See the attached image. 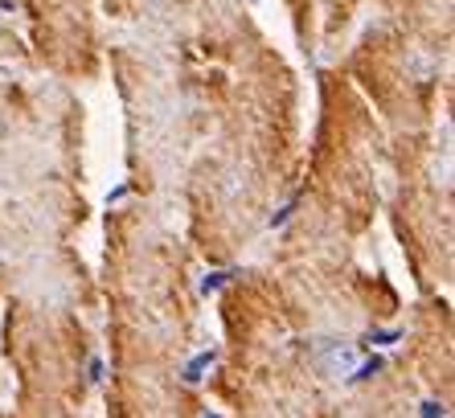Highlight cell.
I'll use <instances>...</instances> for the list:
<instances>
[{"label":"cell","instance_id":"cell-1","mask_svg":"<svg viewBox=\"0 0 455 418\" xmlns=\"http://www.w3.org/2000/svg\"><path fill=\"white\" fill-rule=\"evenodd\" d=\"M361 361V349L357 345H341V340H320V352H316V365L324 369V373H332V377H349L353 369H357Z\"/></svg>","mask_w":455,"mask_h":418},{"label":"cell","instance_id":"cell-2","mask_svg":"<svg viewBox=\"0 0 455 418\" xmlns=\"http://www.w3.org/2000/svg\"><path fill=\"white\" fill-rule=\"evenodd\" d=\"M402 336H407V328H369V333L361 336V340H365L369 349H374V345H377V349H394Z\"/></svg>","mask_w":455,"mask_h":418},{"label":"cell","instance_id":"cell-3","mask_svg":"<svg viewBox=\"0 0 455 418\" xmlns=\"http://www.w3.org/2000/svg\"><path fill=\"white\" fill-rule=\"evenodd\" d=\"M382 365H386L382 357H361L357 369H353V373L344 377V385H361V382H369V377H377V373H382Z\"/></svg>","mask_w":455,"mask_h":418},{"label":"cell","instance_id":"cell-4","mask_svg":"<svg viewBox=\"0 0 455 418\" xmlns=\"http://www.w3.org/2000/svg\"><path fill=\"white\" fill-rule=\"evenodd\" d=\"M213 357H218L213 349L197 352L193 361H189V369H185V382H189V385H197V382H201V369H210V365H213Z\"/></svg>","mask_w":455,"mask_h":418},{"label":"cell","instance_id":"cell-5","mask_svg":"<svg viewBox=\"0 0 455 418\" xmlns=\"http://www.w3.org/2000/svg\"><path fill=\"white\" fill-rule=\"evenodd\" d=\"M230 279H234V271H210V275L201 279V296H213V291H222Z\"/></svg>","mask_w":455,"mask_h":418},{"label":"cell","instance_id":"cell-6","mask_svg":"<svg viewBox=\"0 0 455 418\" xmlns=\"http://www.w3.org/2000/svg\"><path fill=\"white\" fill-rule=\"evenodd\" d=\"M419 418H447V406H443L439 398H426L423 406H419Z\"/></svg>","mask_w":455,"mask_h":418},{"label":"cell","instance_id":"cell-7","mask_svg":"<svg viewBox=\"0 0 455 418\" xmlns=\"http://www.w3.org/2000/svg\"><path fill=\"white\" fill-rule=\"evenodd\" d=\"M295 205H300V197H292V201H287V205L279 209L275 218H271V226H283V221H287V218H292V214H295Z\"/></svg>","mask_w":455,"mask_h":418},{"label":"cell","instance_id":"cell-8","mask_svg":"<svg viewBox=\"0 0 455 418\" xmlns=\"http://www.w3.org/2000/svg\"><path fill=\"white\" fill-rule=\"evenodd\" d=\"M86 382H91V385L103 382V357H98V352L91 357V373H86Z\"/></svg>","mask_w":455,"mask_h":418},{"label":"cell","instance_id":"cell-9","mask_svg":"<svg viewBox=\"0 0 455 418\" xmlns=\"http://www.w3.org/2000/svg\"><path fill=\"white\" fill-rule=\"evenodd\" d=\"M123 197H128V184H119L115 193H107V205H115V201H123Z\"/></svg>","mask_w":455,"mask_h":418},{"label":"cell","instance_id":"cell-10","mask_svg":"<svg viewBox=\"0 0 455 418\" xmlns=\"http://www.w3.org/2000/svg\"><path fill=\"white\" fill-rule=\"evenodd\" d=\"M201 418H222V414H218V410H205V414H201Z\"/></svg>","mask_w":455,"mask_h":418}]
</instances>
